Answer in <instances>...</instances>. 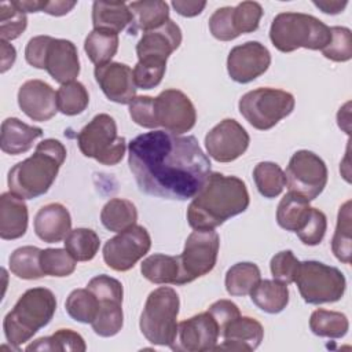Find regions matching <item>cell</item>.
Instances as JSON below:
<instances>
[{
	"instance_id": "6da1fadb",
	"label": "cell",
	"mask_w": 352,
	"mask_h": 352,
	"mask_svg": "<svg viewBox=\"0 0 352 352\" xmlns=\"http://www.w3.org/2000/svg\"><path fill=\"white\" fill-rule=\"evenodd\" d=\"M128 165L140 191L160 198H194L210 175V161L194 136L151 131L128 147Z\"/></svg>"
},
{
	"instance_id": "7a4b0ae2",
	"label": "cell",
	"mask_w": 352,
	"mask_h": 352,
	"mask_svg": "<svg viewBox=\"0 0 352 352\" xmlns=\"http://www.w3.org/2000/svg\"><path fill=\"white\" fill-rule=\"evenodd\" d=\"M249 201V192L242 179L210 172L188 205V224L194 230H214L226 220L245 212Z\"/></svg>"
},
{
	"instance_id": "3957f363",
	"label": "cell",
	"mask_w": 352,
	"mask_h": 352,
	"mask_svg": "<svg viewBox=\"0 0 352 352\" xmlns=\"http://www.w3.org/2000/svg\"><path fill=\"white\" fill-rule=\"evenodd\" d=\"M66 154V147L58 139H44L29 158L10 169L7 177L10 191L23 199L44 195L55 182Z\"/></svg>"
},
{
	"instance_id": "277c9868",
	"label": "cell",
	"mask_w": 352,
	"mask_h": 352,
	"mask_svg": "<svg viewBox=\"0 0 352 352\" xmlns=\"http://www.w3.org/2000/svg\"><path fill=\"white\" fill-rule=\"evenodd\" d=\"M55 311L56 298L50 289L33 287L26 290L3 320L7 341L18 349L51 322Z\"/></svg>"
},
{
	"instance_id": "5b68a950",
	"label": "cell",
	"mask_w": 352,
	"mask_h": 352,
	"mask_svg": "<svg viewBox=\"0 0 352 352\" xmlns=\"http://www.w3.org/2000/svg\"><path fill=\"white\" fill-rule=\"evenodd\" d=\"M270 40L280 52L297 48L323 50L331 40L330 28L320 19L302 12L278 14L270 29Z\"/></svg>"
},
{
	"instance_id": "8992f818",
	"label": "cell",
	"mask_w": 352,
	"mask_h": 352,
	"mask_svg": "<svg viewBox=\"0 0 352 352\" xmlns=\"http://www.w3.org/2000/svg\"><path fill=\"white\" fill-rule=\"evenodd\" d=\"M179 308V294L172 287L161 286L148 294L139 320L140 331L148 342L172 345L177 334Z\"/></svg>"
},
{
	"instance_id": "52a82bcc",
	"label": "cell",
	"mask_w": 352,
	"mask_h": 352,
	"mask_svg": "<svg viewBox=\"0 0 352 352\" xmlns=\"http://www.w3.org/2000/svg\"><path fill=\"white\" fill-rule=\"evenodd\" d=\"M80 151L102 165H117L126 150V140L117 133V124L106 113L95 116L77 135Z\"/></svg>"
},
{
	"instance_id": "ba28073f",
	"label": "cell",
	"mask_w": 352,
	"mask_h": 352,
	"mask_svg": "<svg viewBox=\"0 0 352 352\" xmlns=\"http://www.w3.org/2000/svg\"><path fill=\"white\" fill-rule=\"evenodd\" d=\"M294 106L296 99L290 92L271 87L249 91L238 103L242 117L258 131L275 126L294 110Z\"/></svg>"
},
{
	"instance_id": "9c48e42d",
	"label": "cell",
	"mask_w": 352,
	"mask_h": 352,
	"mask_svg": "<svg viewBox=\"0 0 352 352\" xmlns=\"http://www.w3.org/2000/svg\"><path fill=\"white\" fill-rule=\"evenodd\" d=\"M294 283L302 300L315 305L341 300L346 287L345 276L338 268L314 260L300 261Z\"/></svg>"
},
{
	"instance_id": "30bf717a",
	"label": "cell",
	"mask_w": 352,
	"mask_h": 352,
	"mask_svg": "<svg viewBox=\"0 0 352 352\" xmlns=\"http://www.w3.org/2000/svg\"><path fill=\"white\" fill-rule=\"evenodd\" d=\"M220 246L214 230H194L186 239L184 250L177 256L180 265V285L190 283L209 274L217 261Z\"/></svg>"
},
{
	"instance_id": "8fae6325",
	"label": "cell",
	"mask_w": 352,
	"mask_h": 352,
	"mask_svg": "<svg viewBox=\"0 0 352 352\" xmlns=\"http://www.w3.org/2000/svg\"><path fill=\"white\" fill-rule=\"evenodd\" d=\"M87 287L96 296L99 311L91 323L92 330L100 337H113L122 329V296L124 289L120 280L109 275H98L92 278Z\"/></svg>"
},
{
	"instance_id": "7c38bea8",
	"label": "cell",
	"mask_w": 352,
	"mask_h": 352,
	"mask_svg": "<svg viewBox=\"0 0 352 352\" xmlns=\"http://www.w3.org/2000/svg\"><path fill=\"white\" fill-rule=\"evenodd\" d=\"M285 176L289 191H294L312 201L327 184V166L315 153L298 150L292 155Z\"/></svg>"
},
{
	"instance_id": "4fadbf2b",
	"label": "cell",
	"mask_w": 352,
	"mask_h": 352,
	"mask_svg": "<svg viewBox=\"0 0 352 352\" xmlns=\"http://www.w3.org/2000/svg\"><path fill=\"white\" fill-rule=\"evenodd\" d=\"M151 248V238L143 226H132L116 236L110 238L103 246V260L114 271H128L144 257Z\"/></svg>"
},
{
	"instance_id": "5bb4252c",
	"label": "cell",
	"mask_w": 352,
	"mask_h": 352,
	"mask_svg": "<svg viewBox=\"0 0 352 352\" xmlns=\"http://www.w3.org/2000/svg\"><path fill=\"white\" fill-rule=\"evenodd\" d=\"M155 125L175 135H182L194 128L197 111L190 98L175 88L162 91L154 98Z\"/></svg>"
},
{
	"instance_id": "9a60e30c",
	"label": "cell",
	"mask_w": 352,
	"mask_h": 352,
	"mask_svg": "<svg viewBox=\"0 0 352 352\" xmlns=\"http://www.w3.org/2000/svg\"><path fill=\"white\" fill-rule=\"evenodd\" d=\"M249 143V133L234 118H224L205 136L206 151L217 162L235 161L248 150Z\"/></svg>"
},
{
	"instance_id": "2e32d148",
	"label": "cell",
	"mask_w": 352,
	"mask_h": 352,
	"mask_svg": "<svg viewBox=\"0 0 352 352\" xmlns=\"http://www.w3.org/2000/svg\"><path fill=\"white\" fill-rule=\"evenodd\" d=\"M219 336V326L206 311L180 322L176 338L169 348L177 352L214 351Z\"/></svg>"
},
{
	"instance_id": "e0dca14e",
	"label": "cell",
	"mask_w": 352,
	"mask_h": 352,
	"mask_svg": "<svg viewBox=\"0 0 352 352\" xmlns=\"http://www.w3.org/2000/svg\"><path fill=\"white\" fill-rule=\"evenodd\" d=\"M271 65L268 48L258 41H248L234 47L227 58V72L231 80L248 84L267 72Z\"/></svg>"
},
{
	"instance_id": "ac0fdd59",
	"label": "cell",
	"mask_w": 352,
	"mask_h": 352,
	"mask_svg": "<svg viewBox=\"0 0 352 352\" xmlns=\"http://www.w3.org/2000/svg\"><path fill=\"white\" fill-rule=\"evenodd\" d=\"M182 44V30L172 19L162 26L143 33L136 44L138 62L166 66L169 55Z\"/></svg>"
},
{
	"instance_id": "d6986e66",
	"label": "cell",
	"mask_w": 352,
	"mask_h": 352,
	"mask_svg": "<svg viewBox=\"0 0 352 352\" xmlns=\"http://www.w3.org/2000/svg\"><path fill=\"white\" fill-rule=\"evenodd\" d=\"M95 80L106 98L120 104H129L136 98L133 70L121 62H110L95 66Z\"/></svg>"
},
{
	"instance_id": "ffe728a7",
	"label": "cell",
	"mask_w": 352,
	"mask_h": 352,
	"mask_svg": "<svg viewBox=\"0 0 352 352\" xmlns=\"http://www.w3.org/2000/svg\"><path fill=\"white\" fill-rule=\"evenodd\" d=\"M18 104L30 120L38 122L51 120L58 111L56 92L41 80H28L19 87Z\"/></svg>"
},
{
	"instance_id": "44dd1931",
	"label": "cell",
	"mask_w": 352,
	"mask_h": 352,
	"mask_svg": "<svg viewBox=\"0 0 352 352\" xmlns=\"http://www.w3.org/2000/svg\"><path fill=\"white\" fill-rule=\"evenodd\" d=\"M44 69L60 85L76 81L80 74V59L76 45L70 40L51 37L45 51Z\"/></svg>"
},
{
	"instance_id": "7402d4cb",
	"label": "cell",
	"mask_w": 352,
	"mask_h": 352,
	"mask_svg": "<svg viewBox=\"0 0 352 352\" xmlns=\"http://www.w3.org/2000/svg\"><path fill=\"white\" fill-rule=\"evenodd\" d=\"M224 341L214 346V351L252 352L258 348L264 337L261 323L250 316H238L228 323L220 334Z\"/></svg>"
},
{
	"instance_id": "603a6c76",
	"label": "cell",
	"mask_w": 352,
	"mask_h": 352,
	"mask_svg": "<svg viewBox=\"0 0 352 352\" xmlns=\"http://www.w3.org/2000/svg\"><path fill=\"white\" fill-rule=\"evenodd\" d=\"M34 232L47 242L56 243L67 236L72 231V217L66 206L58 202L44 205L34 216Z\"/></svg>"
},
{
	"instance_id": "cb8c5ba5",
	"label": "cell",
	"mask_w": 352,
	"mask_h": 352,
	"mask_svg": "<svg viewBox=\"0 0 352 352\" xmlns=\"http://www.w3.org/2000/svg\"><path fill=\"white\" fill-rule=\"evenodd\" d=\"M29 212L23 198L14 192H3L0 197V236L1 239H18L28 230Z\"/></svg>"
},
{
	"instance_id": "d4e9b609",
	"label": "cell",
	"mask_w": 352,
	"mask_h": 352,
	"mask_svg": "<svg viewBox=\"0 0 352 352\" xmlns=\"http://www.w3.org/2000/svg\"><path fill=\"white\" fill-rule=\"evenodd\" d=\"M43 136V129L38 126L28 125L19 118L10 117L1 124V150L11 155L26 153L32 148L33 143Z\"/></svg>"
},
{
	"instance_id": "484cf974",
	"label": "cell",
	"mask_w": 352,
	"mask_h": 352,
	"mask_svg": "<svg viewBox=\"0 0 352 352\" xmlns=\"http://www.w3.org/2000/svg\"><path fill=\"white\" fill-rule=\"evenodd\" d=\"M132 14L128 33L135 36L138 32H150L162 26L169 21V6L161 0H143L132 1L128 4Z\"/></svg>"
},
{
	"instance_id": "4316f807",
	"label": "cell",
	"mask_w": 352,
	"mask_h": 352,
	"mask_svg": "<svg viewBox=\"0 0 352 352\" xmlns=\"http://www.w3.org/2000/svg\"><path fill=\"white\" fill-rule=\"evenodd\" d=\"M132 14L124 1H94L92 25L95 30L118 34L131 25Z\"/></svg>"
},
{
	"instance_id": "83f0119b",
	"label": "cell",
	"mask_w": 352,
	"mask_h": 352,
	"mask_svg": "<svg viewBox=\"0 0 352 352\" xmlns=\"http://www.w3.org/2000/svg\"><path fill=\"white\" fill-rule=\"evenodd\" d=\"M250 298L261 311L279 314L289 304V289L286 283L276 279H264L250 292Z\"/></svg>"
},
{
	"instance_id": "f1b7e54d",
	"label": "cell",
	"mask_w": 352,
	"mask_h": 352,
	"mask_svg": "<svg viewBox=\"0 0 352 352\" xmlns=\"http://www.w3.org/2000/svg\"><path fill=\"white\" fill-rule=\"evenodd\" d=\"M311 208L308 199L294 191H289L278 205L276 221L283 230L297 232L305 224Z\"/></svg>"
},
{
	"instance_id": "f546056e",
	"label": "cell",
	"mask_w": 352,
	"mask_h": 352,
	"mask_svg": "<svg viewBox=\"0 0 352 352\" xmlns=\"http://www.w3.org/2000/svg\"><path fill=\"white\" fill-rule=\"evenodd\" d=\"M142 275L157 285H179L180 265L177 256H168L155 253L143 260L140 264Z\"/></svg>"
},
{
	"instance_id": "4dcf8cb0",
	"label": "cell",
	"mask_w": 352,
	"mask_h": 352,
	"mask_svg": "<svg viewBox=\"0 0 352 352\" xmlns=\"http://www.w3.org/2000/svg\"><path fill=\"white\" fill-rule=\"evenodd\" d=\"M136 206L124 198H111L100 212V221L104 228L113 232H121L136 224Z\"/></svg>"
},
{
	"instance_id": "1f68e13d",
	"label": "cell",
	"mask_w": 352,
	"mask_h": 352,
	"mask_svg": "<svg viewBox=\"0 0 352 352\" xmlns=\"http://www.w3.org/2000/svg\"><path fill=\"white\" fill-rule=\"evenodd\" d=\"M261 280L260 268L250 261L236 263L226 274V290L231 296H246Z\"/></svg>"
},
{
	"instance_id": "d6a6232c",
	"label": "cell",
	"mask_w": 352,
	"mask_h": 352,
	"mask_svg": "<svg viewBox=\"0 0 352 352\" xmlns=\"http://www.w3.org/2000/svg\"><path fill=\"white\" fill-rule=\"evenodd\" d=\"M309 329L315 336L327 338H341L348 333V318L337 311L315 309L309 318Z\"/></svg>"
},
{
	"instance_id": "836d02e7",
	"label": "cell",
	"mask_w": 352,
	"mask_h": 352,
	"mask_svg": "<svg viewBox=\"0 0 352 352\" xmlns=\"http://www.w3.org/2000/svg\"><path fill=\"white\" fill-rule=\"evenodd\" d=\"M84 50L95 66L110 63L118 50V34L94 29L85 38Z\"/></svg>"
},
{
	"instance_id": "e575fe53",
	"label": "cell",
	"mask_w": 352,
	"mask_h": 352,
	"mask_svg": "<svg viewBox=\"0 0 352 352\" xmlns=\"http://www.w3.org/2000/svg\"><path fill=\"white\" fill-rule=\"evenodd\" d=\"M253 179L258 192L264 198L278 197L286 186L285 172L278 164L270 162V161L258 162L254 166Z\"/></svg>"
},
{
	"instance_id": "d590c367",
	"label": "cell",
	"mask_w": 352,
	"mask_h": 352,
	"mask_svg": "<svg viewBox=\"0 0 352 352\" xmlns=\"http://www.w3.org/2000/svg\"><path fill=\"white\" fill-rule=\"evenodd\" d=\"M41 249L36 246H22L10 256V271L21 279H40L44 272L40 265Z\"/></svg>"
},
{
	"instance_id": "8d00e7d4",
	"label": "cell",
	"mask_w": 352,
	"mask_h": 352,
	"mask_svg": "<svg viewBox=\"0 0 352 352\" xmlns=\"http://www.w3.org/2000/svg\"><path fill=\"white\" fill-rule=\"evenodd\" d=\"M66 312L72 319L80 323H92L99 311L96 296L88 289H74L66 298Z\"/></svg>"
},
{
	"instance_id": "74e56055",
	"label": "cell",
	"mask_w": 352,
	"mask_h": 352,
	"mask_svg": "<svg viewBox=\"0 0 352 352\" xmlns=\"http://www.w3.org/2000/svg\"><path fill=\"white\" fill-rule=\"evenodd\" d=\"M63 243L65 249L77 261H89L96 256L100 246V239L91 228H76L67 234Z\"/></svg>"
},
{
	"instance_id": "f35d334b",
	"label": "cell",
	"mask_w": 352,
	"mask_h": 352,
	"mask_svg": "<svg viewBox=\"0 0 352 352\" xmlns=\"http://www.w3.org/2000/svg\"><path fill=\"white\" fill-rule=\"evenodd\" d=\"M87 349L84 338L72 329H59L52 336L41 337L26 346V351H77Z\"/></svg>"
},
{
	"instance_id": "ab89813d",
	"label": "cell",
	"mask_w": 352,
	"mask_h": 352,
	"mask_svg": "<svg viewBox=\"0 0 352 352\" xmlns=\"http://www.w3.org/2000/svg\"><path fill=\"white\" fill-rule=\"evenodd\" d=\"M58 110L65 116H77L81 114L88 103L89 95L84 84L80 81H70L62 84L56 91Z\"/></svg>"
},
{
	"instance_id": "60d3db41",
	"label": "cell",
	"mask_w": 352,
	"mask_h": 352,
	"mask_svg": "<svg viewBox=\"0 0 352 352\" xmlns=\"http://www.w3.org/2000/svg\"><path fill=\"white\" fill-rule=\"evenodd\" d=\"M331 250L340 261L345 264L351 263V201L340 206L337 227L331 239Z\"/></svg>"
},
{
	"instance_id": "b9f144b4",
	"label": "cell",
	"mask_w": 352,
	"mask_h": 352,
	"mask_svg": "<svg viewBox=\"0 0 352 352\" xmlns=\"http://www.w3.org/2000/svg\"><path fill=\"white\" fill-rule=\"evenodd\" d=\"M28 26L26 12L15 1L0 3V40L11 41L18 38Z\"/></svg>"
},
{
	"instance_id": "7bdbcfd3",
	"label": "cell",
	"mask_w": 352,
	"mask_h": 352,
	"mask_svg": "<svg viewBox=\"0 0 352 352\" xmlns=\"http://www.w3.org/2000/svg\"><path fill=\"white\" fill-rule=\"evenodd\" d=\"M77 260L66 250L59 248L43 249L40 254V265L44 275L69 276L76 270Z\"/></svg>"
},
{
	"instance_id": "ee69618b",
	"label": "cell",
	"mask_w": 352,
	"mask_h": 352,
	"mask_svg": "<svg viewBox=\"0 0 352 352\" xmlns=\"http://www.w3.org/2000/svg\"><path fill=\"white\" fill-rule=\"evenodd\" d=\"M331 40L322 50L324 58L334 62H346L352 58V33L348 28L333 26L330 28Z\"/></svg>"
},
{
	"instance_id": "f6af8a7d",
	"label": "cell",
	"mask_w": 352,
	"mask_h": 352,
	"mask_svg": "<svg viewBox=\"0 0 352 352\" xmlns=\"http://www.w3.org/2000/svg\"><path fill=\"white\" fill-rule=\"evenodd\" d=\"M263 7L257 1H242L232 11V23L238 36L257 30Z\"/></svg>"
},
{
	"instance_id": "bcb514c9",
	"label": "cell",
	"mask_w": 352,
	"mask_h": 352,
	"mask_svg": "<svg viewBox=\"0 0 352 352\" xmlns=\"http://www.w3.org/2000/svg\"><path fill=\"white\" fill-rule=\"evenodd\" d=\"M326 230H327L326 214L316 208H311V212L305 224L296 234L304 245L315 246L322 242L326 234Z\"/></svg>"
},
{
	"instance_id": "7dc6e473",
	"label": "cell",
	"mask_w": 352,
	"mask_h": 352,
	"mask_svg": "<svg viewBox=\"0 0 352 352\" xmlns=\"http://www.w3.org/2000/svg\"><path fill=\"white\" fill-rule=\"evenodd\" d=\"M298 265H300V261L297 260V257L293 254L292 250H282L276 253L270 263V268L274 279L283 282L286 285L294 282Z\"/></svg>"
},
{
	"instance_id": "c3c4849f",
	"label": "cell",
	"mask_w": 352,
	"mask_h": 352,
	"mask_svg": "<svg viewBox=\"0 0 352 352\" xmlns=\"http://www.w3.org/2000/svg\"><path fill=\"white\" fill-rule=\"evenodd\" d=\"M234 7L217 8L209 18V30L220 41H231L238 37L232 23Z\"/></svg>"
},
{
	"instance_id": "681fc988",
	"label": "cell",
	"mask_w": 352,
	"mask_h": 352,
	"mask_svg": "<svg viewBox=\"0 0 352 352\" xmlns=\"http://www.w3.org/2000/svg\"><path fill=\"white\" fill-rule=\"evenodd\" d=\"M129 116L133 122L143 128H157L154 120V98L151 96H136L129 103Z\"/></svg>"
},
{
	"instance_id": "f907efd6",
	"label": "cell",
	"mask_w": 352,
	"mask_h": 352,
	"mask_svg": "<svg viewBox=\"0 0 352 352\" xmlns=\"http://www.w3.org/2000/svg\"><path fill=\"white\" fill-rule=\"evenodd\" d=\"M165 70L166 66L138 62L133 69V78L136 87L142 89L155 88L162 81Z\"/></svg>"
},
{
	"instance_id": "816d5d0a",
	"label": "cell",
	"mask_w": 352,
	"mask_h": 352,
	"mask_svg": "<svg viewBox=\"0 0 352 352\" xmlns=\"http://www.w3.org/2000/svg\"><path fill=\"white\" fill-rule=\"evenodd\" d=\"M208 312L213 316V319L216 320L217 326H219V331L221 334V331L224 330V327L231 323L234 319H236L238 316H241L239 308L235 302H232L231 300H219L214 301L209 308Z\"/></svg>"
},
{
	"instance_id": "f5cc1de1",
	"label": "cell",
	"mask_w": 352,
	"mask_h": 352,
	"mask_svg": "<svg viewBox=\"0 0 352 352\" xmlns=\"http://www.w3.org/2000/svg\"><path fill=\"white\" fill-rule=\"evenodd\" d=\"M50 38L51 36H36L28 41L25 48V59L30 66L44 69V58Z\"/></svg>"
},
{
	"instance_id": "db71d44e",
	"label": "cell",
	"mask_w": 352,
	"mask_h": 352,
	"mask_svg": "<svg viewBox=\"0 0 352 352\" xmlns=\"http://www.w3.org/2000/svg\"><path fill=\"white\" fill-rule=\"evenodd\" d=\"M172 7L176 10V12L182 16H195L199 15L204 8L206 7V1H191V0H173Z\"/></svg>"
},
{
	"instance_id": "11a10c76",
	"label": "cell",
	"mask_w": 352,
	"mask_h": 352,
	"mask_svg": "<svg viewBox=\"0 0 352 352\" xmlns=\"http://www.w3.org/2000/svg\"><path fill=\"white\" fill-rule=\"evenodd\" d=\"M76 1H63V0H55V1H47L43 0L41 11L47 12L54 16H62L70 12L76 7Z\"/></svg>"
},
{
	"instance_id": "9f6ffc18",
	"label": "cell",
	"mask_w": 352,
	"mask_h": 352,
	"mask_svg": "<svg viewBox=\"0 0 352 352\" xmlns=\"http://www.w3.org/2000/svg\"><path fill=\"white\" fill-rule=\"evenodd\" d=\"M0 48H1V67L0 72L6 73L15 62L16 58V51L14 48L12 44H10L8 41L0 40Z\"/></svg>"
},
{
	"instance_id": "6f0895ef",
	"label": "cell",
	"mask_w": 352,
	"mask_h": 352,
	"mask_svg": "<svg viewBox=\"0 0 352 352\" xmlns=\"http://www.w3.org/2000/svg\"><path fill=\"white\" fill-rule=\"evenodd\" d=\"M348 1H338V0H314V6H316L319 10H322V12L324 14H340L342 12V10L346 7Z\"/></svg>"
}]
</instances>
